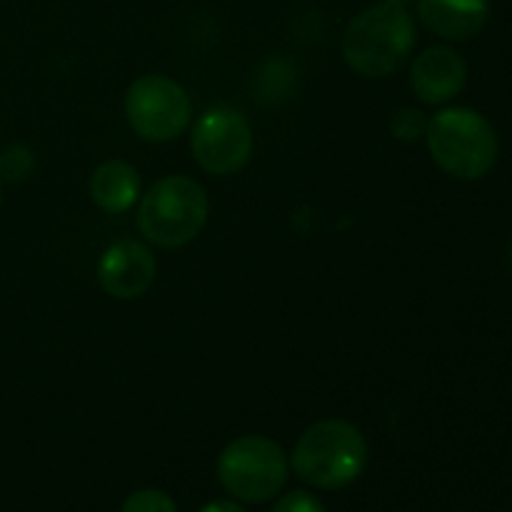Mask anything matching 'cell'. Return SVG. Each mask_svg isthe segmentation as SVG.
Wrapping results in <instances>:
<instances>
[{"label":"cell","mask_w":512,"mask_h":512,"mask_svg":"<svg viewBox=\"0 0 512 512\" xmlns=\"http://www.w3.org/2000/svg\"><path fill=\"white\" fill-rule=\"evenodd\" d=\"M190 145L200 168L213 175H233L253 155V128L240 110L218 105L200 115Z\"/></svg>","instance_id":"cell-7"},{"label":"cell","mask_w":512,"mask_h":512,"mask_svg":"<svg viewBox=\"0 0 512 512\" xmlns=\"http://www.w3.org/2000/svg\"><path fill=\"white\" fill-rule=\"evenodd\" d=\"M35 155L28 145L13 143L0 150V180L5 183H23L33 175Z\"/></svg>","instance_id":"cell-12"},{"label":"cell","mask_w":512,"mask_h":512,"mask_svg":"<svg viewBox=\"0 0 512 512\" xmlns=\"http://www.w3.org/2000/svg\"><path fill=\"white\" fill-rule=\"evenodd\" d=\"M158 275V260L148 245L138 240H120L110 245L98 263L100 288L118 300L140 298Z\"/></svg>","instance_id":"cell-8"},{"label":"cell","mask_w":512,"mask_h":512,"mask_svg":"<svg viewBox=\"0 0 512 512\" xmlns=\"http://www.w3.org/2000/svg\"><path fill=\"white\" fill-rule=\"evenodd\" d=\"M415 48V23L400 3L373 5L348 23L343 55L355 73L385 78L408 60Z\"/></svg>","instance_id":"cell-1"},{"label":"cell","mask_w":512,"mask_h":512,"mask_svg":"<svg viewBox=\"0 0 512 512\" xmlns=\"http://www.w3.org/2000/svg\"><path fill=\"white\" fill-rule=\"evenodd\" d=\"M425 28L445 40H470L490 18V0H420Z\"/></svg>","instance_id":"cell-10"},{"label":"cell","mask_w":512,"mask_h":512,"mask_svg":"<svg viewBox=\"0 0 512 512\" xmlns=\"http://www.w3.org/2000/svg\"><path fill=\"white\" fill-rule=\"evenodd\" d=\"M0 205H3V190H0Z\"/></svg>","instance_id":"cell-18"},{"label":"cell","mask_w":512,"mask_h":512,"mask_svg":"<svg viewBox=\"0 0 512 512\" xmlns=\"http://www.w3.org/2000/svg\"><path fill=\"white\" fill-rule=\"evenodd\" d=\"M273 512H328L325 505L320 503L315 495L305 493V490H295V493H288L278 505H275Z\"/></svg>","instance_id":"cell-15"},{"label":"cell","mask_w":512,"mask_h":512,"mask_svg":"<svg viewBox=\"0 0 512 512\" xmlns=\"http://www.w3.org/2000/svg\"><path fill=\"white\" fill-rule=\"evenodd\" d=\"M200 512H245V508L230 503V500H215V503H208Z\"/></svg>","instance_id":"cell-16"},{"label":"cell","mask_w":512,"mask_h":512,"mask_svg":"<svg viewBox=\"0 0 512 512\" xmlns=\"http://www.w3.org/2000/svg\"><path fill=\"white\" fill-rule=\"evenodd\" d=\"M120 512H178V508H175L170 495H165L163 490L145 488L130 495V498L123 503V510Z\"/></svg>","instance_id":"cell-13"},{"label":"cell","mask_w":512,"mask_h":512,"mask_svg":"<svg viewBox=\"0 0 512 512\" xmlns=\"http://www.w3.org/2000/svg\"><path fill=\"white\" fill-rule=\"evenodd\" d=\"M390 128H393V135L398 140L413 143V140H418L420 135H425V130H428V120H425V115L420 113V110L403 108L400 113H395Z\"/></svg>","instance_id":"cell-14"},{"label":"cell","mask_w":512,"mask_h":512,"mask_svg":"<svg viewBox=\"0 0 512 512\" xmlns=\"http://www.w3.org/2000/svg\"><path fill=\"white\" fill-rule=\"evenodd\" d=\"M208 220V193L188 175L158 180L138 205V228L158 248H180L200 235Z\"/></svg>","instance_id":"cell-4"},{"label":"cell","mask_w":512,"mask_h":512,"mask_svg":"<svg viewBox=\"0 0 512 512\" xmlns=\"http://www.w3.org/2000/svg\"><path fill=\"white\" fill-rule=\"evenodd\" d=\"M425 138L438 168L458 180L485 178L498 163V133L478 110H440L428 120Z\"/></svg>","instance_id":"cell-3"},{"label":"cell","mask_w":512,"mask_h":512,"mask_svg":"<svg viewBox=\"0 0 512 512\" xmlns=\"http://www.w3.org/2000/svg\"><path fill=\"white\" fill-rule=\"evenodd\" d=\"M215 470L220 485L243 503H268L288 483V458L265 435L235 438L223 448Z\"/></svg>","instance_id":"cell-5"},{"label":"cell","mask_w":512,"mask_h":512,"mask_svg":"<svg viewBox=\"0 0 512 512\" xmlns=\"http://www.w3.org/2000/svg\"><path fill=\"white\" fill-rule=\"evenodd\" d=\"M90 198L103 213H125L140 198V175L125 160H108L90 175Z\"/></svg>","instance_id":"cell-11"},{"label":"cell","mask_w":512,"mask_h":512,"mask_svg":"<svg viewBox=\"0 0 512 512\" xmlns=\"http://www.w3.org/2000/svg\"><path fill=\"white\" fill-rule=\"evenodd\" d=\"M125 118L135 135L148 143H168L185 133L193 118V103L180 83L160 73L135 80L125 95Z\"/></svg>","instance_id":"cell-6"},{"label":"cell","mask_w":512,"mask_h":512,"mask_svg":"<svg viewBox=\"0 0 512 512\" xmlns=\"http://www.w3.org/2000/svg\"><path fill=\"white\" fill-rule=\"evenodd\" d=\"M390 3H400V5H403V3H408V0H390Z\"/></svg>","instance_id":"cell-17"},{"label":"cell","mask_w":512,"mask_h":512,"mask_svg":"<svg viewBox=\"0 0 512 512\" xmlns=\"http://www.w3.org/2000/svg\"><path fill=\"white\" fill-rule=\"evenodd\" d=\"M368 463V443L348 420H318L300 435L293 450L295 475L320 490H338L355 483Z\"/></svg>","instance_id":"cell-2"},{"label":"cell","mask_w":512,"mask_h":512,"mask_svg":"<svg viewBox=\"0 0 512 512\" xmlns=\"http://www.w3.org/2000/svg\"><path fill=\"white\" fill-rule=\"evenodd\" d=\"M468 80V65L458 50L435 45L420 53L410 68V88L423 103L440 105L453 100Z\"/></svg>","instance_id":"cell-9"}]
</instances>
